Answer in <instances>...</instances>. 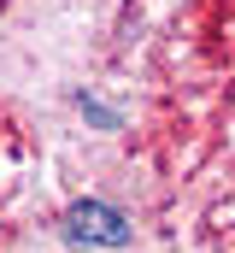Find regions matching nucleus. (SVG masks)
Listing matches in <instances>:
<instances>
[{"label":"nucleus","mask_w":235,"mask_h":253,"mask_svg":"<svg viewBox=\"0 0 235 253\" xmlns=\"http://www.w3.org/2000/svg\"><path fill=\"white\" fill-rule=\"evenodd\" d=\"M71 236L77 242H100V248H123L129 242V218L112 212V206H100V200H82L71 212Z\"/></svg>","instance_id":"nucleus-1"}]
</instances>
